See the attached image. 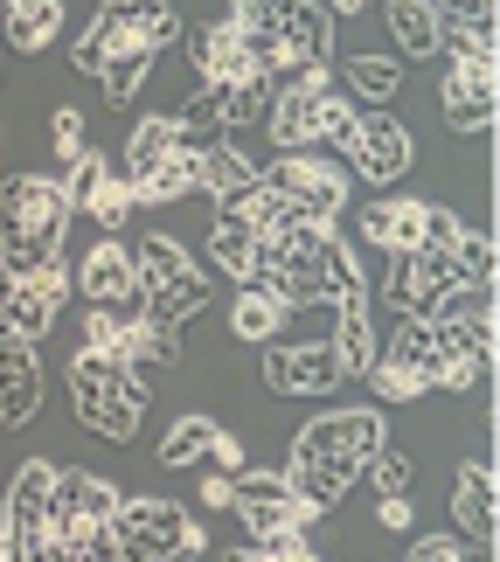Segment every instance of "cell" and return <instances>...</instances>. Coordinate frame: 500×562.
I'll return each mask as SVG.
<instances>
[{"label":"cell","instance_id":"obj_49","mask_svg":"<svg viewBox=\"0 0 500 562\" xmlns=\"http://www.w3.org/2000/svg\"><path fill=\"white\" fill-rule=\"evenodd\" d=\"M167 562H202V555H167Z\"/></svg>","mask_w":500,"mask_h":562},{"label":"cell","instance_id":"obj_10","mask_svg":"<svg viewBox=\"0 0 500 562\" xmlns=\"http://www.w3.org/2000/svg\"><path fill=\"white\" fill-rule=\"evenodd\" d=\"M70 278H77V292L91 299V306L125 313V319L140 313V271H133V250H125L119 236H98V244L84 250V265H77Z\"/></svg>","mask_w":500,"mask_h":562},{"label":"cell","instance_id":"obj_30","mask_svg":"<svg viewBox=\"0 0 500 562\" xmlns=\"http://www.w3.org/2000/svg\"><path fill=\"white\" fill-rule=\"evenodd\" d=\"M174 146V112H146L133 125V139H125V160H119V181H140L146 167H154L160 154Z\"/></svg>","mask_w":500,"mask_h":562},{"label":"cell","instance_id":"obj_28","mask_svg":"<svg viewBox=\"0 0 500 562\" xmlns=\"http://www.w3.org/2000/svg\"><path fill=\"white\" fill-rule=\"evenodd\" d=\"M251 257H257V229L236 209H215V223H209V265L223 271L230 285H244V278H251Z\"/></svg>","mask_w":500,"mask_h":562},{"label":"cell","instance_id":"obj_42","mask_svg":"<svg viewBox=\"0 0 500 562\" xmlns=\"http://www.w3.org/2000/svg\"><path fill=\"white\" fill-rule=\"evenodd\" d=\"M49 146H56L63 167L84 154V112H77V104H56V112H49Z\"/></svg>","mask_w":500,"mask_h":562},{"label":"cell","instance_id":"obj_8","mask_svg":"<svg viewBox=\"0 0 500 562\" xmlns=\"http://www.w3.org/2000/svg\"><path fill=\"white\" fill-rule=\"evenodd\" d=\"M341 154H347V167H355V181H368V188H397L410 167H418V139H410V125H403V119L368 112Z\"/></svg>","mask_w":500,"mask_h":562},{"label":"cell","instance_id":"obj_50","mask_svg":"<svg viewBox=\"0 0 500 562\" xmlns=\"http://www.w3.org/2000/svg\"><path fill=\"white\" fill-rule=\"evenodd\" d=\"M0 542H8V528H0Z\"/></svg>","mask_w":500,"mask_h":562},{"label":"cell","instance_id":"obj_33","mask_svg":"<svg viewBox=\"0 0 500 562\" xmlns=\"http://www.w3.org/2000/svg\"><path fill=\"white\" fill-rule=\"evenodd\" d=\"M146 77H154V49H125V56H112V63L98 70V91H104V104L119 112V104H133V98L146 91Z\"/></svg>","mask_w":500,"mask_h":562},{"label":"cell","instance_id":"obj_23","mask_svg":"<svg viewBox=\"0 0 500 562\" xmlns=\"http://www.w3.org/2000/svg\"><path fill=\"white\" fill-rule=\"evenodd\" d=\"M382 8V29L389 42L410 56V63H431V56H445L438 49V8H424V0H376Z\"/></svg>","mask_w":500,"mask_h":562},{"label":"cell","instance_id":"obj_37","mask_svg":"<svg viewBox=\"0 0 500 562\" xmlns=\"http://www.w3.org/2000/svg\"><path fill=\"white\" fill-rule=\"evenodd\" d=\"M368 389H376V403H418V396H431L424 375H418V369H403V361H389V355H376V369H368Z\"/></svg>","mask_w":500,"mask_h":562},{"label":"cell","instance_id":"obj_31","mask_svg":"<svg viewBox=\"0 0 500 562\" xmlns=\"http://www.w3.org/2000/svg\"><path fill=\"white\" fill-rule=\"evenodd\" d=\"M382 355L403 361V369H418L424 389H431V369H438V334H431V319H397L389 340H382Z\"/></svg>","mask_w":500,"mask_h":562},{"label":"cell","instance_id":"obj_21","mask_svg":"<svg viewBox=\"0 0 500 562\" xmlns=\"http://www.w3.org/2000/svg\"><path fill=\"white\" fill-rule=\"evenodd\" d=\"M327 98V91H299V83H286V91L271 98V112H265V133L278 154H313V104Z\"/></svg>","mask_w":500,"mask_h":562},{"label":"cell","instance_id":"obj_24","mask_svg":"<svg viewBox=\"0 0 500 562\" xmlns=\"http://www.w3.org/2000/svg\"><path fill=\"white\" fill-rule=\"evenodd\" d=\"M195 70H202V83H251L257 63L244 56V42H236L230 21H209V29L195 35Z\"/></svg>","mask_w":500,"mask_h":562},{"label":"cell","instance_id":"obj_35","mask_svg":"<svg viewBox=\"0 0 500 562\" xmlns=\"http://www.w3.org/2000/svg\"><path fill=\"white\" fill-rule=\"evenodd\" d=\"M104 181H112V160H104L98 146H84V154H77L70 167H63V202H70V215L91 209V194H98Z\"/></svg>","mask_w":500,"mask_h":562},{"label":"cell","instance_id":"obj_12","mask_svg":"<svg viewBox=\"0 0 500 562\" xmlns=\"http://www.w3.org/2000/svg\"><path fill=\"white\" fill-rule=\"evenodd\" d=\"M438 104H445V125H452V133H487L493 112H500L493 63H452L445 83H438Z\"/></svg>","mask_w":500,"mask_h":562},{"label":"cell","instance_id":"obj_46","mask_svg":"<svg viewBox=\"0 0 500 562\" xmlns=\"http://www.w3.org/2000/svg\"><path fill=\"white\" fill-rule=\"evenodd\" d=\"M209 465L236 480V472H244V438H236V430H215V445H209Z\"/></svg>","mask_w":500,"mask_h":562},{"label":"cell","instance_id":"obj_45","mask_svg":"<svg viewBox=\"0 0 500 562\" xmlns=\"http://www.w3.org/2000/svg\"><path fill=\"white\" fill-rule=\"evenodd\" d=\"M376 521H382L389 535H410V521H418V507H410V493H382V501H376Z\"/></svg>","mask_w":500,"mask_h":562},{"label":"cell","instance_id":"obj_15","mask_svg":"<svg viewBox=\"0 0 500 562\" xmlns=\"http://www.w3.org/2000/svg\"><path fill=\"white\" fill-rule=\"evenodd\" d=\"M362 244H376L382 257H410V250H424V202L418 194H382V202H368L362 209Z\"/></svg>","mask_w":500,"mask_h":562},{"label":"cell","instance_id":"obj_34","mask_svg":"<svg viewBox=\"0 0 500 562\" xmlns=\"http://www.w3.org/2000/svg\"><path fill=\"white\" fill-rule=\"evenodd\" d=\"M125 49H133V42L119 35V21H112V8H98V14H91V29L77 35V49H70V63H77L84 77H98L104 63H112V56H125Z\"/></svg>","mask_w":500,"mask_h":562},{"label":"cell","instance_id":"obj_29","mask_svg":"<svg viewBox=\"0 0 500 562\" xmlns=\"http://www.w3.org/2000/svg\"><path fill=\"white\" fill-rule=\"evenodd\" d=\"M215 417H202V409H188V417H174L167 424V438H160V465L167 472H188V465H202L209 459V445H215Z\"/></svg>","mask_w":500,"mask_h":562},{"label":"cell","instance_id":"obj_48","mask_svg":"<svg viewBox=\"0 0 500 562\" xmlns=\"http://www.w3.org/2000/svg\"><path fill=\"white\" fill-rule=\"evenodd\" d=\"M327 14H362V8H376V0H320Z\"/></svg>","mask_w":500,"mask_h":562},{"label":"cell","instance_id":"obj_19","mask_svg":"<svg viewBox=\"0 0 500 562\" xmlns=\"http://www.w3.org/2000/svg\"><path fill=\"white\" fill-rule=\"evenodd\" d=\"M278 49H286V63H327L334 14L320 0H278Z\"/></svg>","mask_w":500,"mask_h":562},{"label":"cell","instance_id":"obj_2","mask_svg":"<svg viewBox=\"0 0 500 562\" xmlns=\"http://www.w3.org/2000/svg\"><path fill=\"white\" fill-rule=\"evenodd\" d=\"M70 202H63V181L49 175H8L0 181V271L8 278H35L49 257H63V236H70Z\"/></svg>","mask_w":500,"mask_h":562},{"label":"cell","instance_id":"obj_44","mask_svg":"<svg viewBox=\"0 0 500 562\" xmlns=\"http://www.w3.org/2000/svg\"><path fill=\"white\" fill-rule=\"evenodd\" d=\"M257 549H265V562H320L313 535H278V542H257Z\"/></svg>","mask_w":500,"mask_h":562},{"label":"cell","instance_id":"obj_13","mask_svg":"<svg viewBox=\"0 0 500 562\" xmlns=\"http://www.w3.org/2000/svg\"><path fill=\"white\" fill-rule=\"evenodd\" d=\"M35 409H42V355H35V340L0 334V424L21 430V424H35Z\"/></svg>","mask_w":500,"mask_h":562},{"label":"cell","instance_id":"obj_14","mask_svg":"<svg viewBox=\"0 0 500 562\" xmlns=\"http://www.w3.org/2000/svg\"><path fill=\"white\" fill-rule=\"evenodd\" d=\"M49 493H56V465L49 459H29L8 480V501H0V528H8V542H35L42 521H49Z\"/></svg>","mask_w":500,"mask_h":562},{"label":"cell","instance_id":"obj_11","mask_svg":"<svg viewBox=\"0 0 500 562\" xmlns=\"http://www.w3.org/2000/svg\"><path fill=\"white\" fill-rule=\"evenodd\" d=\"M265 389L271 396H334L341 369H334V348L327 340H286V348H265Z\"/></svg>","mask_w":500,"mask_h":562},{"label":"cell","instance_id":"obj_38","mask_svg":"<svg viewBox=\"0 0 500 562\" xmlns=\"http://www.w3.org/2000/svg\"><path fill=\"white\" fill-rule=\"evenodd\" d=\"M355 125H362V112H355V98H341V91H327L313 104V139L320 146H347L355 139Z\"/></svg>","mask_w":500,"mask_h":562},{"label":"cell","instance_id":"obj_25","mask_svg":"<svg viewBox=\"0 0 500 562\" xmlns=\"http://www.w3.org/2000/svg\"><path fill=\"white\" fill-rule=\"evenodd\" d=\"M125 188H133V202H140V209H174L181 194H195V154H188L181 139H174L167 154L146 167L140 181H125Z\"/></svg>","mask_w":500,"mask_h":562},{"label":"cell","instance_id":"obj_1","mask_svg":"<svg viewBox=\"0 0 500 562\" xmlns=\"http://www.w3.org/2000/svg\"><path fill=\"white\" fill-rule=\"evenodd\" d=\"M389 445V424L382 409H327L313 417L307 430L292 438V459H286V480L299 501H313L320 514L347 501V486L368 472V459Z\"/></svg>","mask_w":500,"mask_h":562},{"label":"cell","instance_id":"obj_7","mask_svg":"<svg viewBox=\"0 0 500 562\" xmlns=\"http://www.w3.org/2000/svg\"><path fill=\"white\" fill-rule=\"evenodd\" d=\"M119 514V486L112 480H98V472H84V465H70V472H56V493H49V521H42V535H56V542H70L77 555H84V542L104 528Z\"/></svg>","mask_w":500,"mask_h":562},{"label":"cell","instance_id":"obj_16","mask_svg":"<svg viewBox=\"0 0 500 562\" xmlns=\"http://www.w3.org/2000/svg\"><path fill=\"white\" fill-rule=\"evenodd\" d=\"M257 181H265V167H257L244 146H230V139L209 146V154H195V194H209L215 209H236Z\"/></svg>","mask_w":500,"mask_h":562},{"label":"cell","instance_id":"obj_9","mask_svg":"<svg viewBox=\"0 0 500 562\" xmlns=\"http://www.w3.org/2000/svg\"><path fill=\"white\" fill-rule=\"evenodd\" d=\"M265 188L286 194V202L299 215H313V223H334V215L347 209V175L334 160H313V154H278L265 167Z\"/></svg>","mask_w":500,"mask_h":562},{"label":"cell","instance_id":"obj_32","mask_svg":"<svg viewBox=\"0 0 500 562\" xmlns=\"http://www.w3.org/2000/svg\"><path fill=\"white\" fill-rule=\"evenodd\" d=\"M347 91H355V104H389L403 91V63L397 56H347Z\"/></svg>","mask_w":500,"mask_h":562},{"label":"cell","instance_id":"obj_17","mask_svg":"<svg viewBox=\"0 0 500 562\" xmlns=\"http://www.w3.org/2000/svg\"><path fill=\"white\" fill-rule=\"evenodd\" d=\"M313 271H320V306H368V271H362V257L355 244H347L341 229H327L313 244Z\"/></svg>","mask_w":500,"mask_h":562},{"label":"cell","instance_id":"obj_39","mask_svg":"<svg viewBox=\"0 0 500 562\" xmlns=\"http://www.w3.org/2000/svg\"><path fill=\"white\" fill-rule=\"evenodd\" d=\"M133 209H140V202H133V188H125V181H119V167H112V181L91 194V209H84V215H91L104 236H119L125 223H133Z\"/></svg>","mask_w":500,"mask_h":562},{"label":"cell","instance_id":"obj_51","mask_svg":"<svg viewBox=\"0 0 500 562\" xmlns=\"http://www.w3.org/2000/svg\"><path fill=\"white\" fill-rule=\"evenodd\" d=\"M271 8H278V0H271Z\"/></svg>","mask_w":500,"mask_h":562},{"label":"cell","instance_id":"obj_3","mask_svg":"<svg viewBox=\"0 0 500 562\" xmlns=\"http://www.w3.org/2000/svg\"><path fill=\"white\" fill-rule=\"evenodd\" d=\"M70 403L91 438L104 445H125L146 417V375H133L119 355H98V348H77L70 355Z\"/></svg>","mask_w":500,"mask_h":562},{"label":"cell","instance_id":"obj_4","mask_svg":"<svg viewBox=\"0 0 500 562\" xmlns=\"http://www.w3.org/2000/svg\"><path fill=\"white\" fill-rule=\"evenodd\" d=\"M112 535V562H167V555H209V528L188 507L160 501V493H133L104 521Z\"/></svg>","mask_w":500,"mask_h":562},{"label":"cell","instance_id":"obj_40","mask_svg":"<svg viewBox=\"0 0 500 562\" xmlns=\"http://www.w3.org/2000/svg\"><path fill=\"white\" fill-rule=\"evenodd\" d=\"M362 480H376V493H410V480H418V459H410V451H376V459H368V472Z\"/></svg>","mask_w":500,"mask_h":562},{"label":"cell","instance_id":"obj_27","mask_svg":"<svg viewBox=\"0 0 500 562\" xmlns=\"http://www.w3.org/2000/svg\"><path fill=\"white\" fill-rule=\"evenodd\" d=\"M8 8V49L14 56H42L63 35V0H0Z\"/></svg>","mask_w":500,"mask_h":562},{"label":"cell","instance_id":"obj_5","mask_svg":"<svg viewBox=\"0 0 500 562\" xmlns=\"http://www.w3.org/2000/svg\"><path fill=\"white\" fill-rule=\"evenodd\" d=\"M133 271H140V313L160 319V327H188L209 306V278L195 271V257L174 236H140Z\"/></svg>","mask_w":500,"mask_h":562},{"label":"cell","instance_id":"obj_20","mask_svg":"<svg viewBox=\"0 0 500 562\" xmlns=\"http://www.w3.org/2000/svg\"><path fill=\"white\" fill-rule=\"evenodd\" d=\"M112 8V21H119V35L133 42V49H174L181 42V8L174 0H104Z\"/></svg>","mask_w":500,"mask_h":562},{"label":"cell","instance_id":"obj_47","mask_svg":"<svg viewBox=\"0 0 500 562\" xmlns=\"http://www.w3.org/2000/svg\"><path fill=\"white\" fill-rule=\"evenodd\" d=\"M202 507H209V514L230 507V472H209V480H202Z\"/></svg>","mask_w":500,"mask_h":562},{"label":"cell","instance_id":"obj_26","mask_svg":"<svg viewBox=\"0 0 500 562\" xmlns=\"http://www.w3.org/2000/svg\"><path fill=\"white\" fill-rule=\"evenodd\" d=\"M230 334L244 340V348H271V340L286 334V306H278L265 285H236V299H230Z\"/></svg>","mask_w":500,"mask_h":562},{"label":"cell","instance_id":"obj_41","mask_svg":"<svg viewBox=\"0 0 500 562\" xmlns=\"http://www.w3.org/2000/svg\"><path fill=\"white\" fill-rule=\"evenodd\" d=\"M140 319V313H133ZM125 313H104V306H91V319H84V348H98V355H119L125 348V327H133Z\"/></svg>","mask_w":500,"mask_h":562},{"label":"cell","instance_id":"obj_36","mask_svg":"<svg viewBox=\"0 0 500 562\" xmlns=\"http://www.w3.org/2000/svg\"><path fill=\"white\" fill-rule=\"evenodd\" d=\"M493 265H500L493 236L487 229H459V244H452V271H459V285H487L493 292Z\"/></svg>","mask_w":500,"mask_h":562},{"label":"cell","instance_id":"obj_18","mask_svg":"<svg viewBox=\"0 0 500 562\" xmlns=\"http://www.w3.org/2000/svg\"><path fill=\"white\" fill-rule=\"evenodd\" d=\"M452 521H459V535H473V542H493L500 528V507H493V465L487 459H466L459 472H452Z\"/></svg>","mask_w":500,"mask_h":562},{"label":"cell","instance_id":"obj_43","mask_svg":"<svg viewBox=\"0 0 500 562\" xmlns=\"http://www.w3.org/2000/svg\"><path fill=\"white\" fill-rule=\"evenodd\" d=\"M403 562H466V549H459V535H418Z\"/></svg>","mask_w":500,"mask_h":562},{"label":"cell","instance_id":"obj_6","mask_svg":"<svg viewBox=\"0 0 500 562\" xmlns=\"http://www.w3.org/2000/svg\"><path fill=\"white\" fill-rule=\"evenodd\" d=\"M230 507H236V521L251 528V542H278V535H313L320 521V507L313 501H299L286 472H271V465H244L230 480Z\"/></svg>","mask_w":500,"mask_h":562},{"label":"cell","instance_id":"obj_22","mask_svg":"<svg viewBox=\"0 0 500 562\" xmlns=\"http://www.w3.org/2000/svg\"><path fill=\"white\" fill-rule=\"evenodd\" d=\"M327 348H334L341 382L368 375V369H376V355H382V327H376V313H368V306H341V327H334Z\"/></svg>","mask_w":500,"mask_h":562}]
</instances>
